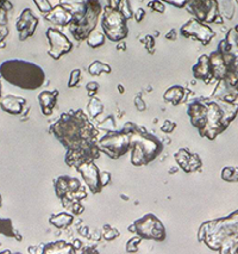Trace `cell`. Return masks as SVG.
<instances>
[{"label":"cell","instance_id":"1","mask_svg":"<svg viewBox=\"0 0 238 254\" xmlns=\"http://www.w3.org/2000/svg\"><path fill=\"white\" fill-rule=\"evenodd\" d=\"M50 131L67 148L68 166L76 168L82 163L93 162L100 155L97 141L99 131L82 110L62 115L53 124Z\"/></svg>","mask_w":238,"mask_h":254},{"label":"cell","instance_id":"2","mask_svg":"<svg viewBox=\"0 0 238 254\" xmlns=\"http://www.w3.org/2000/svg\"><path fill=\"white\" fill-rule=\"evenodd\" d=\"M237 108L226 105L223 101H213L209 99H197L189 104L187 114L191 118V123L199 130L201 136L209 140L216 139L232 118L236 117Z\"/></svg>","mask_w":238,"mask_h":254},{"label":"cell","instance_id":"3","mask_svg":"<svg viewBox=\"0 0 238 254\" xmlns=\"http://www.w3.org/2000/svg\"><path fill=\"white\" fill-rule=\"evenodd\" d=\"M0 75L8 84L29 91L39 89L45 81V73L41 66L18 59L2 62Z\"/></svg>","mask_w":238,"mask_h":254},{"label":"cell","instance_id":"4","mask_svg":"<svg viewBox=\"0 0 238 254\" xmlns=\"http://www.w3.org/2000/svg\"><path fill=\"white\" fill-rule=\"evenodd\" d=\"M131 162L134 166L148 165L161 154L163 145L161 141L137 124L131 123Z\"/></svg>","mask_w":238,"mask_h":254},{"label":"cell","instance_id":"5","mask_svg":"<svg viewBox=\"0 0 238 254\" xmlns=\"http://www.w3.org/2000/svg\"><path fill=\"white\" fill-rule=\"evenodd\" d=\"M101 13V5L95 0L85 1V7L81 12L73 16L69 31L76 41H84L89 38L97 27L99 16Z\"/></svg>","mask_w":238,"mask_h":254},{"label":"cell","instance_id":"6","mask_svg":"<svg viewBox=\"0 0 238 254\" xmlns=\"http://www.w3.org/2000/svg\"><path fill=\"white\" fill-rule=\"evenodd\" d=\"M131 122L126 123L120 131L109 132L98 142L100 152L109 155L112 159H118L131 149Z\"/></svg>","mask_w":238,"mask_h":254},{"label":"cell","instance_id":"7","mask_svg":"<svg viewBox=\"0 0 238 254\" xmlns=\"http://www.w3.org/2000/svg\"><path fill=\"white\" fill-rule=\"evenodd\" d=\"M127 19L123 13L118 10H113L110 6L104 8L103 19H101V28L104 35L110 41L120 42L129 35V29L126 25Z\"/></svg>","mask_w":238,"mask_h":254},{"label":"cell","instance_id":"8","mask_svg":"<svg viewBox=\"0 0 238 254\" xmlns=\"http://www.w3.org/2000/svg\"><path fill=\"white\" fill-rule=\"evenodd\" d=\"M54 188H55L56 196L63 203L64 208H69L70 205L80 202L87 196L80 180L76 179V178L68 176L59 177L54 182Z\"/></svg>","mask_w":238,"mask_h":254},{"label":"cell","instance_id":"9","mask_svg":"<svg viewBox=\"0 0 238 254\" xmlns=\"http://www.w3.org/2000/svg\"><path fill=\"white\" fill-rule=\"evenodd\" d=\"M129 230L137 234L141 239L164 241L167 233L162 222L154 214H147L141 219L136 220L134 224L129 227Z\"/></svg>","mask_w":238,"mask_h":254},{"label":"cell","instance_id":"10","mask_svg":"<svg viewBox=\"0 0 238 254\" xmlns=\"http://www.w3.org/2000/svg\"><path fill=\"white\" fill-rule=\"evenodd\" d=\"M45 35H47L50 46L48 54L52 56L54 60H59L60 58H62V56L73 50V43L69 41V38L56 28H49Z\"/></svg>","mask_w":238,"mask_h":254},{"label":"cell","instance_id":"11","mask_svg":"<svg viewBox=\"0 0 238 254\" xmlns=\"http://www.w3.org/2000/svg\"><path fill=\"white\" fill-rule=\"evenodd\" d=\"M181 35L186 38L197 39V41L201 42V44H204V46H208L211 39L216 36V33L208 25L193 18L182 25Z\"/></svg>","mask_w":238,"mask_h":254},{"label":"cell","instance_id":"12","mask_svg":"<svg viewBox=\"0 0 238 254\" xmlns=\"http://www.w3.org/2000/svg\"><path fill=\"white\" fill-rule=\"evenodd\" d=\"M76 171L81 174L82 179L86 183L92 191V193H100L103 190V183H101V172L99 171L98 166L94 162L82 163L76 167Z\"/></svg>","mask_w":238,"mask_h":254},{"label":"cell","instance_id":"13","mask_svg":"<svg viewBox=\"0 0 238 254\" xmlns=\"http://www.w3.org/2000/svg\"><path fill=\"white\" fill-rule=\"evenodd\" d=\"M188 11L193 13L197 21L205 22V23H212L216 21V10L217 2L214 1H201V0H193L187 4Z\"/></svg>","mask_w":238,"mask_h":254},{"label":"cell","instance_id":"14","mask_svg":"<svg viewBox=\"0 0 238 254\" xmlns=\"http://www.w3.org/2000/svg\"><path fill=\"white\" fill-rule=\"evenodd\" d=\"M38 25V18L32 13L31 8H25L19 16L18 21L16 23V28L18 30L19 39H24L31 37L35 35L36 28Z\"/></svg>","mask_w":238,"mask_h":254},{"label":"cell","instance_id":"15","mask_svg":"<svg viewBox=\"0 0 238 254\" xmlns=\"http://www.w3.org/2000/svg\"><path fill=\"white\" fill-rule=\"evenodd\" d=\"M175 161L180 166L186 173H192V172L198 171L201 167V160L199 155L192 153L188 149L181 148L174 154Z\"/></svg>","mask_w":238,"mask_h":254},{"label":"cell","instance_id":"16","mask_svg":"<svg viewBox=\"0 0 238 254\" xmlns=\"http://www.w3.org/2000/svg\"><path fill=\"white\" fill-rule=\"evenodd\" d=\"M193 74L197 79L205 81L206 84H209L213 80V72H212L211 61L209 56L201 55L197 64L193 66Z\"/></svg>","mask_w":238,"mask_h":254},{"label":"cell","instance_id":"17","mask_svg":"<svg viewBox=\"0 0 238 254\" xmlns=\"http://www.w3.org/2000/svg\"><path fill=\"white\" fill-rule=\"evenodd\" d=\"M25 104H27V100H25L24 98L8 95H5V97L0 100V108H1L2 111L7 112V114L10 115H21Z\"/></svg>","mask_w":238,"mask_h":254},{"label":"cell","instance_id":"18","mask_svg":"<svg viewBox=\"0 0 238 254\" xmlns=\"http://www.w3.org/2000/svg\"><path fill=\"white\" fill-rule=\"evenodd\" d=\"M45 18H47V21L52 22V23L56 25H61V27H66V25L69 27V24L72 23L73 21L72 13H70L66 7L62 6L61 4H59L58 6L54 7L52 12L45 15Z\"/></svg>","mask_w":238,"mask_h":254},{"label":"cell","instance_id":"19","mask_svg":"<svg viewBox=\"0 0 238 254\" xmlns=\"http://www.w3.org/2000/svg\"><path fill=\"white\" fill-rule=\"evenodd\" d=\"M59 91L54 90V91H43L38 95V101L41 105V110L45 116H50L53 114L54 108L58 101Z\"/></svg>","mask_w":238,"mask_h":254},{"label":"cell","instance_id":"20","mask_svg":"<svg viewBox=\"0 0 238 254\" xmlns=\"http://www.w3.org/2000/svg\"><path fill=\"white\" fill-rule=\"evenodd\" d=\"M163 99L167 103H171L172 105H180L187 99V90L180 85H174L164 92Z\"/></svg>","mask_w":238,"mask_h":254},{"label":"cell","instance_id":"21","mask_svg":"<svg viewBox=\"0 0 238 254\" xmlns=\"http://www.w3.org/2000/svg\"><path fill=\"white\" fill-rule=\"evenodd\" d=\"M42 254H76L75 247L66 241L49 242L43 247Z\"/></svg>","mask_w":238,"mask_h":254},{"label":"cell","instance_id":"22","mask_svg":"<svg viewBox=\"0 0 238 254\" xmlns=\"http://www.w3.org/2000/svg\"><path fill=\"white\" fill-rule=\"evenodd\" d=\"M73 220H74V217L70 214L61 213L58 214V215H53L49 219V222L50 224H53L58 229H66V228L73 223Z\"/></svg>","mask_w":238,"mask_h":254},{"label":"cell","instance_id":"23","mask_svg":"<svg viewBox=\"0 0 238 254\" xmlns=\"http://www.w3.org/2000/svg\"><path fill=\"white\" fill-rule=\"evenodd\" d=\"M0 234L7 236V238H15L18 241H22L21 234L15 230L11 219H0Z\"/></svg>","mask_w":238,"mask_h":254},{"label":"cell","instance_id":"24","mask_svg":"<svg viewBox=\"0 0 238 254\" xmlns=\"http://www.w3.org/2000/svg\"><path fill=\"white\" fill-rule=\"evenodd\" d=\"M111 67H110L109 64H103V62L100 61H94L92 64H89V73L94 75V77L100 75L101 73H111Z\"/></svg>","mask_w":238,"mask_h":254},{"label":"cell","instance_id":"25","mask_svg":"<svg viewBox=\"0 0 238 254\" xmlns=\"http://www.w3.org/2000/svg\"><path fill=\"white\" fill-rule=\"evenodd\" d=\"M87 41V44L90 48H99L101 46H104L105 43V35L103 32H100V31H93L92 33L89 36V38L86 39Z\"/></svg>","mask_w":238,"mask_h":254},{"label":"cell","instance_id":"26","mask_svg":"<svg viewBox=\"0 0 238 254\" xmlns=\"http://www.w3.org/2000/svg\"><path fill=\"white\" fill-rule=\"evenodd\" d=\"M89 116L92 118H95L98 115H100L101 112H103L104 110V106L103 104H101V101L97 99V98H92L90 101L89 103Z\"/></svg>","mask_w":238,"mask_h":254},{"label":"cell","instance_id":"27","mask_svg":"<svg viewBox=\"0 0 238 254\" xmlns=\"http://www.w3.org/2000/svg\"><path fill=\"white\" fill-rule=\"evenodd\" d=\"M222 178L226 182H238V168L226 167L222 171Z\"/></svg>","mask_w":238,"mask_h":254},{"label":"cell","instance_id":"28","mask_svg":"<svg viewBox=\"0 0 238 254\" xmlns=\"http://www.w3.org/2000/svg\"><path fill=\"white\" fill-rule=\"evenodd\" d=\"M140 236H135V238L130 239L126 244V252L136 253L138 251V244L141 242Z\"/></svg>","mask_w":238,"mask_h":254},{"label":"cell","instance_id":"29","mask_svg":"<svg viewBox=\"0 0 238 254\" xmlns=\"http://www.w3.org/2000/svg\"><path fill=\"white\" fill-rule=\"evenodd\" d=\"M118 11H120V12L123 13V16L125 17L127 21H129V19L132 17V15H134L131 11V8H130L129 1H120V4H119V7H118Z\"/></svg>","mask_w":238,"mask_h":254},{"label":"cell","instance_id":"30","mask_svg":"<svg viewBox=\"0 0 238 254\" xmlns=\"http://www.w3.org/2000/svg\"><path fill=\"white\" fill-rule=\"evenodd\" d=\"M35 2L36 6L38 7V10L41 11L42 13H44V15H48V13H50L53 11V6L52 4H50L49 1H47V0H42V1H33Z\"/></svg>","mask_w":238,"mask_h":254},{"label":"cell","instance_id":"31","mask_svg":"<svg viewBox=\"0 0 238 254\" xmlns=\"http://www.w3.org/2000/svg\"><path fill=\"white\" fill-rule=\"evenodd\" d=\"M81 80V70L80 69H74L72 73H70L69 81H68V86L74 87L80 83Z\"/></svg>","mask_w":238,"mask_h":254},{"label":"cell","instance_id":"32","mask_svg":"<svg viewBox=\"0 0 238 254\" xmlns=\"http://www.w3.org/2000/svg\"><path fill=\"white\" fill-rule=\"evenodd\" d=\"M148 7L151 8L152 11H156V12H160V13H163L164 12V5L163 2L161 1H157V0H155V1H151V2H148Z\"/></svg>","mask_w":238,"mask_h":254},{"label":"cell","instance_id":"33","mask_svg":"<svg viewBox=\"0 0 238 254\" xmlns=\"http://www.w3.org/2000/svg\"><path fill=\"white\" fill-rule=\"evenodd\" d=\"M177 128V124L174 122H171V121H166L162 124V127H161V130L163 132H167V134H169V132H173L174 131V129Z\"/></svg>","mask_w":238,"mask_h":254},{"label":"cell","instance_id":"34","mask_svg":"<svg viewBox=\"0 0 238 254\" xmlns=\"http://www.w3.org/2000/svg\"><path fill=\"white\" fill-rule=\"evenodd\" d=\"M86 89H87V91H89V97H93V95H94L95 93L98 92L99 84L95 83V81H92V83L87 84Z\"/></svg>","mask_w":238,"mask_h":254},{"label":"cell","instance_id":"35","mask_svg":"<svg viewBox=\"0 0 238 254\" xmlns=\"http://www.w3.org/2000/svg\"><path fill=\"white\" fill-rule=\"evenodd\" d=\"M105 239L106 240H113L119 235V231L116 230L115 228H110V231H105Z\"/></svg>","mask_w":238,"mask_h":254},{"label":"cell","instance_id":"36","mask_svg":"<svg viewBox=\"0 0 238 254\" xmlns=\"http://www.w3.org/2000/svg\"><path fill=\"white\" fill-rule=\"evenodd\" d=\"M146 47L147 49L150 50V53H154V47H155V41H154V37L152 36H147L146 37Z\"/></svg>","mask_w":238,"mask_h":254},{"label":"cell","instance_id":"37","mask_svg":"<svg viewBox=\"0 0 238 254\" xmlns=\"http://www.w3.org/2000/svg\"><path fill=\"white\" fill-rule=\"evenodd\" d=\"M111 180V174L109 172H101V183H103V186H106Z\"/></svg>","mask_w":238,"mask_h":254},{"label":"cell","instance_id":"38","mask_svg":"<svg viewBox=\"0 0 238 254\" xmlns=\"http://www.w3.org/2000/svg\"><path fill=\"white\" fill-rule=\"evenodd\" d=\"M144 16H146V11H144L143 8H138L137 12H136V16H135L136 21H137L138 23H140L142 19L144 18Z\"/></svg>","mask_w":238,"mask_h":254},{"label":"cell","instance_id":"39","mask_svg":"<svg viewBox=\"0 0 238 254\" xmlns=\"http://www.w3.org/2000/svg\"><path fill=\"white\" fill-rule=\"evenodd\" d=\"M166 38L172 39V41L177 39V31H175L174 29H172L171 31H169V33H167V35H166Z\"/></svg>","mask_w":238,"mask_h":254},{"label":"cell","instance_id":"40","mask_svg":"<svg viewBox=\"0 0 238 254\" xmlns=\"http://www.w3.org/2000/svg\"><path fill=\"white\" fill-rule=\"evenodd\" d=\"M168 4L173 5V6H177V7H180V8H182L183 6H187V4H188V1H182V2H174V1H168Z\"/></svg>","mask_w":238,"mask_h":254},{"label":"cell","instance_id":"41","mask_svg":"<svg viewBox=\"0 0 238 254\" xmlns=\"http://www.w3.org/2000/svg\"><path fill=\"white\" fill-rule=\"evenodd\" d=\"M118 91H120L121 93L124 92V87H123V85H118Z\"/></svg>","mask_w":238,"mask_h":254},{"label":"cell","instance_id":"42","mask_svg":"<svg viewBox=\"0 0 238 254\" xmlns=\"http://www.w3.org/2000/svg\"><path fill=\"white\" fill-rule=\"evenodd\" d=\"M0 254H11V251H8V250L2 251V252H0Z\"/></svg>","mask_w":238,"mask_h":254},{"label":"cell","instance_id":"43","mask_svg":"<svg viewBox=\"0 0 238 254\" xmlns=\"http://www.w3.org/2000/svg\"><path fill=\"white\" fill-rule=\"evenodd\" d=\"M2 205V198H1V194H0V208H1Z\"/></svg>","mask_w":238,"mask_h":254},{"label":"cell","instance_id":"44","mask_svg":"<svg viewBox=\"0 0 238 254\" xmlns=\"http://www.w3.org/2000/svg\"><path fill=\"white\" fill-rule=\"evenodd\" d=\"M0 100H1V84H0Z\"/></svg>","mask_w":238,"mask_h":254},{"label":"cell","instance_id":"45","mask_svg":"<svg viewBox=\"0 0 238 254\" xmlns=\"http://www.w3.org/2000/svg\"><path fill=\"white\" fill-rule=\"evenodd\" d=\"M11 254H22V253H19V252H17V253H11Z\"/></svg>","mask_w":238,"mask_h":254}]
</instances>
